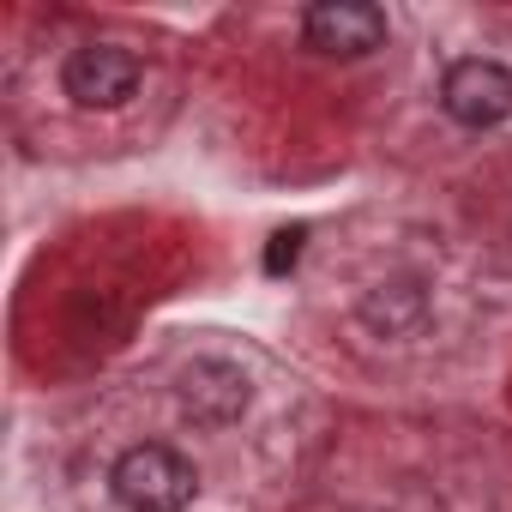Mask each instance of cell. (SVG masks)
I'll list each match as a JSON object with an SVG mask.
<instances>
[{
    "mask_svg": "<svg viewBox=\"0 0 512 512\" xmlns=\"http://www.w3.org/2000/svg\"><path fill=\"white\" fill-rule=\"evenodd\" d=\"M109 488H115V500H121L127 512H181V506H193V494H199V470H193L175 446L139 440V446H127V452L115 458Z\"/></svg>",
    "mask_w": 512,
    "mask_h": 512,
    "instance_id": "obj_1",
    "label": "cell"
},
{
    "mask_svg": "<svg viewBox=\"0 0 512 512\" xmlns=\"http://www.w3.org/2000/svg\"><path fill=\"white\" fill-rule=\"evenodd\" d=\"M440 109H446L458 127H470V133L500 127V121L512 115V67H500V61H488V55L452 61L446 79H440Z\"/></svg>",
    "mask_w": 512,
    "mask_h": 512,
    "instance_id": "obj_2",
    "label": "cell"
},
{
    "mask_svg": "<svg viewBox=\"0 0 512 512\" xmlns=\"http://www.w3.org/2000/svg\"><path fill=\"white\" fill-rule=\"evenodd\" d=\"M139 79H145V67H139V55L121 49V43H85V49H73L67 67H61V91H67L79 109H121V103L139 91Z\"/></svg>",
    "mask_w": 512,
    "mask_h": 512,
    "instance_id": "obj_3",
    "label": "cell"
},
{
    "mask_svg": "<svg viewBox=\"0 0 512 512\" xmlns=\"http://www.w3.org/2000/svg\"><path fill=\"white\" fill-rule=\"evenodd\" d=\"M302 43L314 55H332V61L374 55L386 43V13L368 7V0H320V7L302 13Z\"/></svg>",
    "mask_w": 512,
    "mask_h": 512,
    "instance_id": "obj_4",
    "label": "cell"
},
{
    "mask_svg": "<svg viewBox=\"0 0 512 512\" xmlns=\"http://www.w3.org/2000/svg\"><path fill=\"white\" fill-rule=\"evenodd\" d=\"M175 398H181V416H193L199 428H229L241 410H247V398H253V380L235 368V362H193L187 374H181V386H175Z\"/></svg>",
    "mask_w": 512,
    "mask_h": 512,
    "instance_id": "obj_5",
    "label": "cell"
},
{
    "mask_svg": "<svg viewBox=\"0 0 512 512\" xmlns=\"http://www.w3.org/2000/svg\"><path fill=\"white\" fill-rule=\"evenodd\" d=\"M362 326L368 332H380V338H410V332H422V320H428V284L422 278H386V284H374L368 296H362Z\"/></svg>",
    "mask_w": 512,
    "mask_h": 512,
    "instance_id": "obj_6",
    "label": "cell"
},
{
    "mask_svg": "<svg viewBox=\"0 0 512 512\" xmlns=\"http://www.w3.org/2000/svg\"><path fill=\"white\" fill-rule=\"evenodd\" d=\"M302 241H308V223H290V229H278V235L266 241V272H272V278H290V272H296Z\"/></svg>",
    "mask_w": 512,
    "mask_h": 512,
    "instance_id": "obj_7",
    "label": "cell"
}]
</instances>
